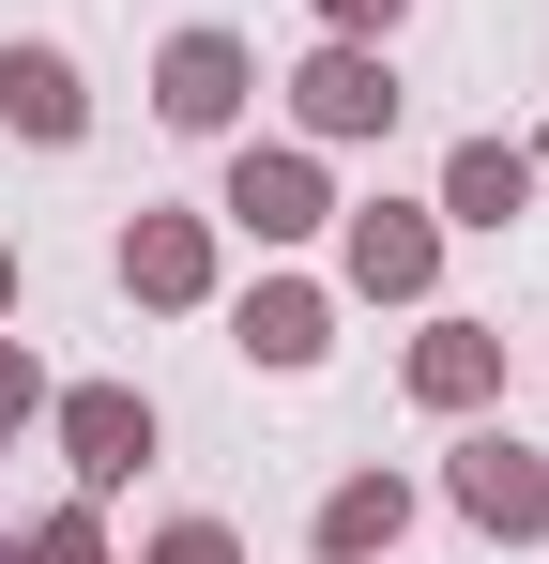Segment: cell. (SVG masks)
I'll list each match as a JSON object with an SVG mask.
<instances>
[{
	"label": "cell",
	"instance_id": "cell-17",
	"mask_svg": "<svg viewBox=\"0 0 549 564\" xmlns=\"http://www.w3.org/2000/svg\"><path fill=\"white\" fill-rule=\"evenodd\" d=\"M15 290H31V260H15V245H0V321H15Z\"/></svg>",
	"mask_w": 549,
	"mask_h": 564
},
{
	"label": "cell",
	"instance_id": "cell-6",
	"mask_svg": "<svg viewBox=\"0 0 549 564\" xmlns=\"http://www.w3.org/2000/svg\"><path fill=\"white\" fill-rule=\"evenodd\" d=\"M245 107H260V46H245V31L198 15V31L153 46V122H169V138H229Z\"/></svg>",
	"mask_w": 549,
	"mask_h": 564
},
{
	"label": "cell",
	"instance_id": "cell-2",
	"mask_svg": "<svg viewBox=\"0 0 549 564\" xmlns=\"http://www.w3.org/2000/svg\"><path fill=\"white\" fill-rule=\"evenodd\" d=\"M214 229H245L260 260L321 245V229H336V184H321V153H305V138H245V153H229V184H214Z\"/></svg>",
	"mask_w": 549,
	"mask_h": 564
},
{
	"label": "cell",
	"instance_id": "cell-13",
	"mask_svg": "<svg viewBox=\"0 0 549 564\" xmlns=\"http://www.w3.org/2000/svg\"><path fill=\"white\" fill-rule=\"evenodd\" d=\"M0 564H122V550H107V503L77 488V503H46V519H15V550H0Z\"/></svg>",
	"mask_w": 549,
	"mask_h": 564
},
{
	"label": "cell",
	"instance_id": "cell-5",
	"mask_svg": "<svg viewBox=\"0 0 549 564\" xmlns=\"http://www.w3.org/2000/svg\"><path fill=\"white\" fill-rule=\"evenodd\" d=\"M107 260H122V305L183 321V305H214V275H229V229H214V214H169V198H138Z\"/></svg>",
	"mask_w": 549,
	"mask_h": 564
},
{
	"label": "cell",
	"instance_id": "cell-12",
	"mask_svg": "<svg viewBox=\"0 0 549 564\" xmlns=\"http://www.w3.org/2000/svg\"><path fill=\"white\" fill-rule=\"evenodd\" d=\"M305 534H321V564H397V534H412V473H336Z\"/></svg>",
	"mask_w": 549,
	"mask_h": 564
},
{
	"label": "cell",
	"instance_id": "cell-11",
	"mask_svg": "<svg viewBox=\"0 0 549 564\" xmlns=\"http://www.w3.org/2000/svg\"><path fill=\"white\" fill-rule=\"evenodd\" d=\"M397 381H412V412H443V427H473V412L504 397V321H428Z\"/></svg>",
	"mask_w": 549,
	"mask_h": 564
},
{
	"label": "cell",
	"instance_id": "cell-9",
	"mask_svg": "<svg viewBox=\"0 0 549 564\" xmlns=\"http://www.w3.org/2000/svg\"><path fill=\"white\" fill-rule=\"evenodd\" d=\"M229 351H245V367H321V351H336V290L321 275H260L245 290V305H229Z\"/></svg>",
	"mask_w": 549,
	"mask_h": 564
},
{
	"label": "cell",
	"instance_id": "cell-14",
	"mask_svg": "<svg viewBox=\"0 0 549 564\" xmlns=\"http://www.w3.org/2000/svg\"><path fill=\"white\" fill-rule=\"evenodd\" d=\"M46 397H62V381L31 367V336H0V443H15V427H31V412H46Z\"/></svg>",
	"mask_w": 549,
	"mask_h": 564
},
{
	"label": "cell",
	"instance_id": "cell-15",
	"mask_svg": "<svg viewBox=\"0 0 549 564\" xmlns=\"http://www.w3.org/2000/svg\"><path fill=\"white\" fill-rule=\"evenodd\" d=\"M138 564H245V534H229V519H169Z\"/></svg>",
	"mask_w": 549,
	"mask_h": 564
},
{
	"label": "cell",
	"instance_id": "cell-7",
	"mask_svg": "<svg viewBox=\"0 0 549 564\" xmlns=\"http://www.w3.org/2000/svg\"><path fill=\"white\" fill-rule=\"evenodd\" d=\"M46 427H62V473H77L92 503H107V488H138V473H153V443H169L138 381H62V397H46Z\"/></svg>",
	"mask_w": 549,
	"mask_h": 564
},
{
	"label": "cell",
	"instance_id": "cell-3",
	"mask_svg": "<svg viewBox=\"0 0 549 564\" xmlns=\"http://www.w3.org/2000/svg\"><path fill=\"white\" fill-rule=\"evenodd\" d=\"M336 290L352 305H428L443 290V214L428 198H336Z\"/></svg>",
	"mask_w": 549,
	"mask_h": 564
},
{
	"label": "cell",
	"instance_id": "cell-4",
	"mask_svg": "<svg viewBox=\"0 0 549 564\" xmlns=\"http://www.w3.org/2000/svg\"><path fill=\"white\" fill-rule=\"evenodd\" d=\"M443 503L473 519V534H504V550H535V534H549V458L519 443V427H488V412H473V427L443 443Z\"/></svg>",
	"mask_w": 549,
	"mask_h": 564
},
{
	"label": "cell",
	"instance_id": "cell-1",
	"mask_svg": "<svg viewBox=\"0 0 549 564\" xmlns=\"http://www.w3.org/2000/svg\"><path fill=\"white\" fill-rule=\"evenodd\" d=\"M397 62H381V46H366V31H321V46H305V62H290V138H305V153H352V138H397Z\"/></svg>",
	"mask_w": 549,
	"mask_h": 564
},
{
	"label": "cell",
	"instance_id": "cell-16",
	"mask_svg": "<svg viewBox=\"0 0 549 564\" xmlns=\"http://www.w3.org/2000/svg\"><path fill=\"white\" fill-rule=\"evenodd\" d=\"M397 15H412V0H321V31H366V46H381Z\"/></svg>",
	"mask_w": 549,
	"mask_h": 564
},
{
	"label": "cell",
	"instance_id": "cell-10",
	"mask_svg": "<svg viewBox=\"0 0 549 564\" xmlns=\"http://www.w3.org/2000/svg\"><path fill=\"white\" fill-rule=\"evenodd\" d=\"M428 214H443V229H519V214H535V138H504V122L458 138L443 184H428Z\"/></svg>",
	"mask_w": 549,
	"mask_h": 564
},
{
	"label": "cell",
	"instance_id": "cell-8",
	"mask_svg": "<svg viewBox=\"0 0 549 564\" xmlns=\"http://www.w3.org/2000/svg\"><path fill=\"white\" fill-rule=\"evenodd\" d=\"M0 122H15L31 153H77V138H92V77H77V46L15 31V46H0Z\"/></svg>",
	"mask_w": 549,
	"mask_h": 564
}]
</instances>
